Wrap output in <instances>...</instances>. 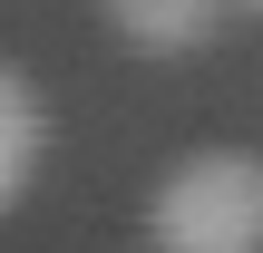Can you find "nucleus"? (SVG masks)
Wrapping results in <instances>:
<instances>
[{
	"instance_id": "obj_4",
	"label": "nucleus",
	"mask_w": 263,
	"mask_h": 253,
	"mask_svg": "<svg viewBox=\"0 0 263 253\" xmlns=\"http://www.w3.org/2000/svg\"><path fill=\"white\" fill-rule=\"evenodd\" d=\"M224 10H263V0H224Z\"/></svg>"
},
{
	"instance_id": "obj_2",
	"label": "nucleus",
	"mask_w": 263,
	"mask_h": 253,
	"mask_svg": "<svg viewBox=\"0 0 263 253\" xmlns=\"http://www.w3.org/2000/svg\"><path fill=\"white\" fill-rule=\"evenodd\" d=\"M224 0H107V29L137 49H205Z\"/></svg>"
},
{
	"instance_id": "obj_3",
	"label": "nucleus",
	"mask_w": 263,
	"mask_h": 253,
	"mask_svg": "<svg viewBox=\"0 0 263 253\" xmlns=\"http://www.w3.org/2000/svg\"><path fill=\"white\" fill-rule=\"evenodd\" d=\"M39 146H49V117H39V88L20 68H0V215L20 205V185L39 176Z\"/></svg>"
},
{
	"instance_id": "obj_1",
	"label": "nucleus",
	"mask_w": 263,
	"mask_h": 253,
	"mask_svg": "<svg viewBox=\"0 0 263 253\" xmlns=\"http://www.w3.org/2000/svg\"><path fill=\"white\" fill-rule=\"evenodd\" d=\"M156 253H263V156L205 146L156 185Z\"/></svg>"
}]
</instances>
